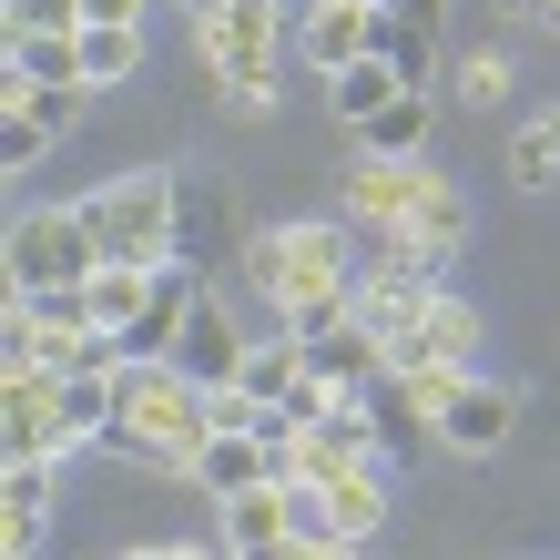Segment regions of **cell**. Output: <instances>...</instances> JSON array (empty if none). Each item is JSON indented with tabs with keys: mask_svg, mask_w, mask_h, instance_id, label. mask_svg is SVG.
I'll return each mask as SVG.
<instances>
[{
	"mask_svg": "<svg viewBox=\"0 0 560 560\" xmlns=\"http://www.w3.org/2000/svg\"><path fill=\"white\" fill-rule=\"evenodd\" d=\"M418 143H428V92H418V82H408L387 113H368V122H357V153H387V163H408Z\"/></svg>",
	"mask_w": 560,
	"mask_h": 560,
	"instance_id": "26",
	"label": "cell"
},
{
	"mask_svg": "<svg viewBox=\"0 0 560 560\" xmlns=\"http://www.w3.org/2000/svg\"><path fill=\"white\" fill-rule=\"evenodd\" d=\"M11 82H82V31H11Z\"/></svg>",
	"mask_w": 560,
	"mask_h": 560,
	"instance_id": "27",
	"label": "cell"
},
{
	"mask_svg": "<svg viewBox=\"0 0 560 560\" xmlns=\"http://www.w3.org/2000/svg\"><path fill=\"white\" fill-rule=\"evenodd\" d=\"M398 479H408V469H387V458H368V469H347V479H326V500H337V520H347V550L387 530V489H398Z\"/></svg>",
	"mask_w": 560,
	"mask_h": 560,
	"instance_id": "22",
	"label": "cell"
},
{
	"mask_svg": "<svg viewBox=\"0 0 560 560\" xmlns=\"http://www.w3.org/2000/svg\"><path fill=\"white\" fill-rule=\"evenodd\" d=\"M103 266V235H92L82 205H31L11 224V295H51V285H82Z\"/></svg>",
	"mask_w": 560,
	"mask_h": 560,
	"instance_id": "6",
	"label": "cell"
},
{
	"mask_svg": "<svg viewBox=\"0 0 560 560\" xmlns=\"http://www.w3.org/2000/svg\"><path fill=\"white\" fill-rule=\"evenodd\" d=\"M133 72H143V21H82V82L122 92Z\"/></svg>",
	"mask_w": 560,
	"mask_h": 560,
	"instance_id": "24",
	"label": "cell"
},
{
	"mask_svg": "<svg viewBox=\"0 0 560 560\" xmlns=\"http://www.w3.org/2000/svg\"><path fill=\"white\" fill-rule=\"evenodd\" d=\"M235 276L266 295V306L295 326V337H316V326L357 316V266H347V224H266V235H245Z\"/></svg>",
	"mask_w": 560,
	"mask_h": 560,
	"instance_id": "1",
	"label": "cell"
},
{
	"mask_svg": "<svg viewBox=\"0 0 560 560\" xmlns=\"http://www.w3.org/2000/svg\"><path fill=\"white\" fill-rule=\"evenodd\" d=\"M174 255H184L194 276H214L224 255H245V235H235V194H224V184L184 174V194H174Z\"/></svg>",
	"mask_w": 560,
	"mask_h": 560,
	"instance_id": "12",
	"label": "cell"
},
{
	"mask_svg": "<svg viewBox=\"0 0 560 560\" xmlns=\"http://www.w3.org/2000/svg\"><path fill=\"white\" fill-rule=\"evenodd\" d=\"M510 174H520V184H550V174H560V113L520 122V143H510Z\"/></svg>",
	"mask_w": 560,
	"mask_h": 560,
	"instance_id": "31",
	"label": "cell"
},
{
	"mask_svg": "<svg viewBox=\"0 0 560 560\" xmlns=\"http://www.w3.org/2000/svg\"><path fill=\"white\" fill-rule=\"evenodd\" d=\"M428 357H448V368H469V357H479V306H469V295H428Z\"/></svg>",
	"mask_w": 560,
	"mask_h": 560,
	"instance_id": "28",
	"label": "cell"
},
{
	"mask_svg": "<svg viewBox=\"0 0 560 560\" xmlns=\"http://www.w3.org/2000/svg\"><path fill=\"white\" fill-rule=\"evenodd\" d=\"M51 489H61V458H11V479H0V540H11V560H31L51 540Z\"/></svg>",
	"mask_w": 560,
	"mask_h": 560,
	"instance_id": "15",
	"label": "cell"
},
{
	"mask_svg": "<svg viewBox=\"0 0 560 560\" xmlns=\"http://www.w3.org/2000/svg\"><path fill=\"white\" fill-rule=\"evenodd\" d=\"M143 295H153V266H133V255H103V266L82 276V306L113 326V347H122V326L143 316Z\"/></svg>",
	"mask_w": 560,
	"mask_h": 560,
	"instance_id": "23",
	"label": "cell"
},
{
	"mask_svg": "<svg viewBox=\"0 0 560 560\" xmlns=\"http://www.w3.org/2000/svg\"><path fill=\"white\" fill-rule=\"evenodd\" d=\"M0 347L11 357H42V368H103V357H122L113 347V326L82 306V285H51V295H11V316H0Z\"/></svg>",
	"mask_w": 560,
	"mask_h": 560,
	"instance_id": "5",
	"label": "cell"
},
{
	"mask_svg": "<svg viewBox=\"0 0 560 560\" xmlns=\"http://www.w3.org/2000/svg\"><path fill=\"white\" fill-rule=\"evenodd\" d=\"M194 51L214 61V82L245 113H266L285 51H295V0H214V11H194Z\"/></svg>",
	"mask_w": 560,
	"mask_h": 560,
	"instance_id": "3",
	"label": "cell"
},
{
	"mask_svg": "<svg viewBox=\"0 0 560 560\" xmlns=\"http://www.w3.org/2000/svg\"><path fill=\"white\" fill-rule=\"evenodd\" d=\"M214 550H295V510H285V479H245L214 500Z\"/></svg>",
	"mask_w": 560,
	"mask_h": 560,
	"instance_id": "13",
	"label": "cell"
},
{
	"mask_svg": "<svg viewBox=\"0 0 560 560\" xmlns=\"http://www.w3.org/2000/svg\"><path fill=\"white\" fill-rule=\"evenodd\" d=\"M510 428H520V387L479 377V368H458V377H448V398H439V448L489 458V448H510Z\"/></svg>",
	"mask_w": 560,
	"mask_h": 560,
	"instance_id": "8",
	"label": "cell"
},
{
	"mask_svg": "<svg viewBox=\"0 0 560 560\" xmlns=\"http://www.w3.org/2000/svg\"><path fill=\"white\" fill-rule=\"evenodd\" d=\"M61 133H51V122L42 113H31V103H0V163H11V174H31V163H42Z\"/></svg>",
	"mask_w": 560,
	"mask_h": 560,
	"instance_id": "30",
	"label": "cell"
},
{
	"mask_svg": "<svg viewBox=\"0 0 560 560\" xmlns=\"http://www.w3.org/2000/svg\"><path fill=\"white\" fill-rule=\"evenodd\" d=\"M82 21H143V0H82Z\"/></svg>",
	"mask_w": 560,
	"mask_h": 560,
	"instance_id": "33",
	"label": "cell"
},
{
	"mask_svg": "<svg viewBox=\"0 0 560 560\" xmlns=\"http://www.w3.org/2000/svg\"><path fill=\"white\" fill-rule=\"evenodd\" d=\"M174 194L184 174H163V163H133V174H103L82 194L92 235H103V255H133V266H163L174 255Z\"/></svg>",
	"mask_w": 560,
	"mask_h": 560,
	"instance_id": "4",
	"label": "cell"
},
{
	"mask_svg": "<svg viewBox=\"0 0 560 560\" xmlns=\"http://www.w3.org/2000/svg\"><path fill=\"white\" fill-rule=\"evenodd\" d=\"M306 368H316L326 387H347V398H357V387L387 368V337H377L368 316H337V326H316V337H306Z\"/></svg>",
	"mask_w": 560,
	"mask_h": 560,
	"instance_id": "16",
	"label": "cell"
},
{
	"mask_svg": "<svg viewBox=\"0 0 560 560\" xmlns=\"http://www.w3.org/2000/svg\"><path fill=\"white\" fill-rule=\"evenodd\" d=\"M214 439V387L174 368V357H122L113 377V458H153V469H194V448Z\"/></svg>",
	"mask_w": 560,
	"mask_h": 560,
	"instance_id": "2",
	"label": "cell"
},
{
	"mask_svg": "<svg viewBox=\"0 0 560 560\" xmlns=\"http://www.w3.org/2000/svg\"><path fill=\"white\" fill-rule=\"evenodd\" d=\"M398 92H408V82H398V61H387V51H357L347 72H326V103H337V122H347V133H357L368 113H387Z\"/></svg>",
	"mask_w": 560,
	"mask_h": 560,
	"instance_id": "21",
	"label": "cell"
},
{
	"mask_svg": "<svg viewBox=\"0 0 560 560\" xmlns=\"http://www.w3.org/2000/svg\"><path fill=\"white\" fill-rule=\"evenodd\" d=\"M0 103H31L51 122V133H72L82 122V103H92V82H0Z\"/></svg>",
	"mask_w": 560,
	"mask_h": 560,
	"instance_id": "29",
	"label": "cell"
},
{
	"mask_svg": "<svg viewBox=\"0 0 560 560\" xmlns=\"http://www.w3.org/2000/svg\"><path fill=\"white\" fill-rule=\"evenodd\" d=\"M184 11H214V0H184Z\"/></svg>",
	"mask_w": 560,
	"mask_h": 560,
	"instance_id": "35",
	"label": "cell"
},
{
	"mask_svg": "<svg viewBox=\"0 0 560 560\" xmlns=\"http://www.w3.org/2000/svg\"><path fill=\"white\" fill-rule=\"evenodd\" d=\"M550 31H560V0H550Z\"/></svg>",
	"mask_w": 560,
	"mask_h": 560,
	"instance_id": "36",
	"label": "cell"
},
{
	"mask_svg": "<svg viewBox=\"0 0 560 560\" xmlns=\"http://www.w3.org/2000/svg\"><path fill=\"white\" fill-rule=\"evenodd\" d=\"M357 408H368V439H377L387 469H418V448H439V398H428L408 368H377L357 387Z\"/></svg>",
	"mask_w": 560,
	"mask_h": 560,
	"instance_id": "7",
	"label": "cell"
},
{
	"mask_svg": "<svg viewBox=\"0 0 560 560\" xmlns=\"http://www.w3.org/2000/svg\"><path fill=\"white\" fill-rule=\"evenodd\" d=\"M418 194H428V153H408V163L357 153L347 163V224H368V235H398V224L418 214Z\"/></svg>",
	"mask_w": 560,
	"mask_h": 560,
	"instance_id": "10",
	"label": "cell"
},
{
	"mask_svg": "<svg viewBox=\"0 0 560 560\" xmlns=\"http://www.w3.org/2000/svg\"><path fill=\"white\" fill-rule=\"evenodd\" d=\"M113 377H122V357H103V368H72V377H61V458H82V448H103V439H113Z\"/></svg>",
	"mask_w": 560,
	"mask_h": 560,
	"instance_id": "18",
	"label": "cell"
},
{
	"mask_svg": "<svg viewBox=\"0 0 560 560\" xmlns=\"http://www.w3.org/2000/svg\"><path fill=\"white\" fill-rule=\"evenodd\" d=\"M194 285H205V276H194L184 255H163V266H153V295H143V316L122 326V357H163V347H174V337H184V306H194Z\"/></svg>",
	"mask_w": 560,
	"mask_h": 560,
	"instance_id": "17",
	"label": "cell"
},
{
	"mask_svg": "<svg viewBox=\"0 0 560 560\" xmlns=\"http://www.w3.org/2000/svg\"><path fill=\"white\" fill-rule=\"evenodd\" d=\"M368 42H377V0H306V11H295V51H306L316 82L347 72Z\"/></svg>",
	"mask_w": 560,
	"mask_h": 560,
	"instance_id": "14",
	"label": "cell"
},
{
	"mask_svg": "<svg viewBox=\"0 0 560 560\" xmlns=\"http://www.w3.org/2000/svg\"><path fill=\"white\" fill-rule=\"evenodd\" d=\"M387 11H408V21H428V31H448V0H387Z\"/></svg>",
	"mask_w": 560,
	"mask_h": 560,
	"instance_id": "34",
	"label": "cell"
},
{
	"mask_svg": "<svg viewBox=\"0 0 560 560\" xmlns=\"http://www.w3.org/2000/svg\"><path fill=\"white\" fill-rule=\"evenodd\" d=\"M194 479H205V500H224V489H245V479H285V469H276V448L255 439V428H214V439L194 448Z\"/></svg>",
	"mask_w": 560,
	"mask_h": 560,
	"instance_id": "20",
	"label": "cell"
},
{
	"mask_svg": "<svg viewBox=\"0 0 560 560\" xmlns=\"http://www.w3.org/2000/svg\"><path fill=\"white\" fill-rule=\"evenodd\" d=\"M368 51H387V61H398V82H439V31H428V21H408V11H387V0H377V42Z\"/></svg>",
	"mask_w": 560,
	"mask_h": 560,
	"instance_id": "25",
	"label": "cell"
},
{
	"mask_svg": "<svg viewBox=\"0 0 560 560\" xmlns=\"http://www.w3.org/2000/svg\"><path fill=\"white\" fill-rule=\"evenodd\" d=\"M245 347H255V337L235 326V306H224V285L205 276V285H194V306H184V337L163 347V357H174V368H194L205 387H224V377L245 368Z\"/></svg>",
	"mask_w": 560,
	"mask_h": 560,
	"instance_id": "9",
	"label": "cell"
},
{
	"mask_svg": "<svg viewBox=\"0 0 560 560\" xmlns=\"http://www.w3.org/2000/svg\"><path fill=\"white\" fill-rule=\"evenodd\" d=\"M398 245H408V255H428V266H439V255H458V245H469V194H458L448 174H428L418 214L398 224Z\"/></svg>",
	"mask_w": 560,
	"mask_h": 560,
	"instance_id": "19",
	"label": "cell"
},
{
	"mask_svg": "<svg viewBox=\"0 0 560 560\" xmlns=\"http://www.w3.org/2000/svg\"><path fill=\"white\" fill-rule=\"evenodd\" d=\"M11 31H82V0H0Z\"/></svg>",
	"mask_w": 560,
	"mask_h": 560,
	"instance_id": "32",
	"label": "cell"
},
{
	"mask_svg": "<svg viewBox=\"0 0 560 560\" xmlns=\"http://www.w3.org/2000/svg\"><path fill=\"white\" fill-rule=\"evenodd\" d=\"M0 439H11V458H61V368H42V357H11Z\"/></svg>",
	"mask_w": 560,
	"mask_h": 560,
	"instance_id": "11",
	"label": "cell"
}]
</instances>
